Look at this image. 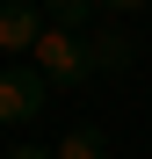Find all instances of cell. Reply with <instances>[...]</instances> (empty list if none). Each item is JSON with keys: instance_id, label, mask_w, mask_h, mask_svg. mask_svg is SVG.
Masks as SVG:
<instances>
[{"instance_id": "6da1fadb", "label": "cell", "mask_w": 152, "mask_h": 159, "mask_svg": "<svg viewBox=\"0 0 152 159\" xmlns=\"http://www.w3.org/2000/svg\"><path fill=\"white\" fill-rule=\"evenodd\" d=\"M51 109V80L36 65H0V130H22Z\"/></svg>"}, {"instance_id": "7a4b0ae2", "label": "cell", "mask_w": 152, "mask_h": 159, "mask_svg": "<svg viewBox=\"0 0 152 159\" xmlns=\"http://www.w3.org/2000/svg\"><path fill=\"white\" fill-rule=\"evenodd\" d=\"M44 7H29V0H0V58H15V65H29V51L44 36Z\"/></svg>"}, {"instance_id": "3957f363", "label": "cell", "mask_w": 152, "mask_h": 159, "mask_svg": "<svg viewBox=\"0 0 152 159\" xmlns=\"http://www.w3.org/2000/svg\"><path fill=\"white\" fill-rule=\"evenodd\" d=\"M51 152H58V159H109V138H101L94 123H80V130H65Z\"/></svg>"}, {"instance_id": "277c9868", "label": "cell", "mask_w": 152, "mask_h": 159, "mask_svg": "<svg viewBox=\"0 0 152 159\" xmlns=\"http://www.w3.org/2000/svg\"><path fill=\"white\" fill-rule=\"evenodd\" d=\"M0 159H58V152H51V145H36V138H22V145H7Z\"/></svg>"}, {"instance_id": "5b68a950", "label": "cell", "mask_w": 152, "mask_h": 159, "mask_svg": "<svg viewBox=\"0 0 152 159\" xmlns=\"http://www.w3.org/2000/svg\"><path fill=\"white\" fill-rule=\"evenodd\" d=\"M152 0H94V15H145Z\"/></svg>"}]
</instances>
